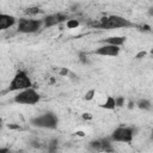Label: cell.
<instances>
[{
    "instance_id": "obj_1",
    "label": "cell",
    "mask_w": 153,
    "mask_h": 153,
    "mask_svg": "<svg viewBox=\"0 0 153 153\" xmlns=\"http://www.w3.org/2000/svg\"><path fill=\"white\" fill-rule=\"evenodd\" d=\"M96 27L100 29H106V30H112V29H121V27H130L134 26L133 23H130L128 19L124 17L117 16V14H111V16H105L99 19V22L92 24Z\"/></svg>"
},
{
    "instance_id": "obj_2",
    "label": "cell",
    "mask_w": 153,
    "mask_h": 153,
    "mask_svg": "<svg viewBox=\"0 0 153 153\" xmlns=\"http://www.w3.org/2000/svg\"><path fill=\"white\" fill-rule=\"evenodd\" d=\"M32 87V81L30 79V76L26 74L25 71H18L13 79L11 80L10 82V86H8V91L11 92H20L23 90H26V88H30Z\"/></svg>"
},
{
    "instance_id": "obj_3",
    "label": "cell",
    "mask_w": 153,
    "mask_h": 153,
    "mask_svg": "<svg viewBox=\"0 0 153 153\" xmlns=\"http://www.w3.org/2000/svg\"><path fill=\"white\" fill-rule=\"evenodd\" d=\"M31 124L33 127H37V128H44V129H55L57 128V123H59V120L56 117V115L54 112H44L39 116H36L33 117L31 121Z\"/></svg>"
},
{
    "instance_id": "obj_4",
    "label": "cell",
    "mask_w": 153,
    "mask_h": 153,
    "mask_svg": "<svg viewBox=\"0 0 153 153\" xmlns=\"http://www.w3.org/2000/svg\"><path fill=\"white\" fill-rule=\"evenodd\" d=\"M39 99H41L39 93L33 87H30V88H26V90L18 92L14 96L13 100L17 104H22V105H35L39 102Z\"/></svg>"
},
{
    "instance_id": "obj_5",
    "label": "cell",
    "mask_w": 153,
    "mask_h": 153,
    "mask_svg": "<svg viewBox=\"0 0 153 153\" xmlns=\"http://www.w3.org/2000/svg\"><path fill=\"white\" fill-rule=\"evenodd\" d=\"M134 135H135L134 128H131V127H118L112 131V134L110 136V140L115 141V142L130 143Z\"/></svg>"
},
{
    "instance_id": "obj_6",
    "label": "cell",
    "mask_w": 153,
    "mask_h": 153,
    "mask_svg": "<svg viewBox=\"0 0 153 153\" xmlns=\"http://www.w3.org/2000/svg\"><path fill=\"white\" fill-rule=\"evenodd\" d=\"M42 19H30V18H20L18 22L17 30L22 33H33L38 31L42 26Z\"/></svg>"
},
{
    "instance_id": "obj_7",
    "label": "cell",
    "mask_w": 153,
    "mask_h": 153,
    "mask_svg": "<svg viewBox=\"0 0 153 153\" xmlns=\"http://www.w3.org/2000/svg\"><path fill=\"white\" fill-rule=\"evenodd\" d=\"M67 20H68V16L65 13H53V14H49L42 19L44 27H50V26L61 24V23L67 22Z\"/></svg>"
},
{
    "instance_id": "obj_8",
    "label": "cell",
    "mask_w": 153,
    "mask_h": 153,
    "mask_svg": "<svg viewBox=\"0 0 153 153\" xmlns=\"http://www.w3.org/2000/svg\"><path fill=\"white\" fill-rule=\"evenodd\" d=\"M120 50L121 48L120 47H116V45H110V44H104L99 48H97L94 50V54L96 55H99V56H117L120 54Z\"/></svg>"
},
{
    "instance_id": "obj_9",
    "label": "cell",
    "mask_w": 153,
    "mask_h": 153,
    "mask_svg": "<svg viewBox=\"0 0 153 153\" xmlns=\"http://www.w3.org/2000/svg\"><path fill=\"white\" fill-rule=\"evenodd\" d=\"M90 148H92L94 152H105L111 153L114 152V148L111 143L108 140H94L90 142Z\"/></svg>"
},
{
    "instance_id": "obj_10",
    "label": "cell",
    "mask_w": 153,
    "mask_h": 153,
    "mask_svg": "<svg viewBox=\"0 0 153 153\" xmlns=\"http://www.w3.org/2000/svg\"><path fill=\"white\" fill-rule=\"evenodd\" d=\"M16 22L17 20L13 16L6 14V13H0V31L12 27L16 24Z\"/></svg>"
},
{
    "instance_id": "obj_11",
    "label": "cell",
    "mask_w": 153,
    "mask_h": 153,
    "mask_svg": "<svg viewBox=\"0 0 153 153\" xmlns=\"http://www.w3.org/2000/svg\"><path fill=\"white\" fill-rule=\"evenodd\" d=\"M103 42H104L105 44L121 47V45L126 42V37H124V36H111V37H106L105 39H103Z\"/></svg>"
},
{
    "instance_id": "obj_12",
    "label": "cell",
    "mask_w": 153,
    "mask_h": 153,
    "mask_svg": "<svg viewBox=\"0 0 153 153\" xmlns=\"http://www.w3.org/2000/svg\"><path fill=\"white\" fill-rule=\"evenodd\" d=\"M100 108L106 109V110H114V109L116 108V106H115V98L111 97V96H108V97H106V100H105L103 104H100Z\"/></svg>"
},
{
    "instance_id": "obj_13",
    "label": "cell",
    "mask_w": 153,
    "mask_h": 153,
    "mask_svg": "<svg viewBox=\"0 0 153 153\" xmlns=\"http://www.w3.org/2000/svg\"><path fill=\"white\" fill-rule=\"evenodd\" d=\"M137 106L139 109H142V110H151L152 109V104L148 99H141L137 102Z\"/></svg>"
},
{
    "instance_id": "obj_14",
    "label": "cell",
    "mask_w": 153,
    "mask_h": 153,
    "mask_svg": "<svg viewBox=\"0 0 153 153\" xmlns=\"http://www.w3.org/2000/svg\"><path fill=\"white\" fill-rule=\"evenodd\" d=\"M41 12H42V10H41L39 7H37V6L27 7V8L24 11V13H25V14H29V16H35V14H38V13H41Z\"/></svg>"
},
{
    "instance_id": "obj_15",
    "label": "cell",
    "mask_w": 153,
    "mask_h": 153,
    "mask_svg": "<svg viewBox=\"0 0 153 153\" xmlns=\"http://www.w3.org/2000/svg\"><path fill=\"white\" fill-rule=\"evenodd\" d=\"M48 151H49V153H56V151H57V140H53L48 145Z\"/></svg>"
},
{
    "instance_id": "obj_16",
    "label": "cell",
    "mask_w": 153,
    "mask_h": 153,
    "mask_svg": "<svg viewBox=\"0 0 153 153\" xmlns=\"http://www.w3.org/2000/svg\"><path fill=\"white\" fill-rule=\"evenodd\" d=\"M79 26V20L76 19H68L67 20V27L68 29H75Z\"/></svg>"
},
{
    "instance_id": "obj_17",
    "label": "cell",
    "mask_w": 153,
    "mask_h": 153,
    "mask_svg": "<svg viewBox=\"0 0 153 153\" xmlns=\"http://www.w3.org/2000/svg\"><path fill=\"white\" fill-rule=\"evenodd\" d=\"M124 105V98L123 97H116L115 98V106L116 108H122Z\"/></svg>"
},
{
    "instance_id": "obj_18",
    "label": "cell",
    "mask_w": 153,
    "mask_h": 153,
    "mask_svg": "<svg viewBox=\"0 0 153 153\" xmlns=\"http://www.w3.org/2000/svg\"><path fill=\"white\" fill-rule=\"evenodd\" d=\"M94 94H96V91H94V90H90V91H87V92L85 93V99H86V100H91Z\"/></svg>"
},
{
    "instance_id": "obj_19",
    "label": "cell",
    "mask_w": 153,
    "mask_h": 153,
    "mask_svg": "<svg viewBox=\"0 0 153 153\" xmlns=\"http://www.w3.org/2000/svg\"><path fill=\"white\" fill-rule=\"evenodd\" d=\"M66 74H68V69L63 68V69H61V71H60V75H66Z\"/></svg>"
},
{
    "instance_id": "obj_20",
    "label": "cell",
    "mask_w": 153,
    "mask_h": 153,
    "mask_svg": "<svg viewBox=\"0 0 153 153\" xmlns=\"http://www.w3.org/2000/svg\"><path fill=\"white\" fill-rule=\"evenodd\" d=\"M0 153H10V149L6 147H2V148H0Z\"/></svg>"
},
{
    "instance_id": "obj_21",
    "label": "cell",
    "mask_w": 153,
    "mask_h": 153,
    "mask_svg": "<svg viewBox=\"0 0 153 153\" xmlns=\"http://www.w3.org/2000/svg\"><path fill=\"white\" fill-rule=\"evenodd\" d=\"M146 55V51H141V53H139L137 55H136V59H141L142 56H145Z\"/></svg>"
},
{
    "instance_id": "obj_22",
    "label": "cell",
    "mask_w": 153,
    "mask_h": 153,
    "mask_svg": "<svg viewBox=\"0 0 153 153\" xmlns=\"http://www.w3.org/2000/svg\"><path fill=\"white\" fill-rule=\"evenodd\" d=\"M0 127H1V120H0Z\"/></svg>"
}]
</instances>
